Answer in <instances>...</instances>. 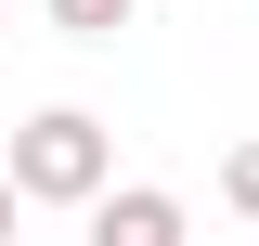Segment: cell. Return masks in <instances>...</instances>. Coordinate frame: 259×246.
<instances>
[{"label": "cell", "instance_id": "obj_1", "mask_svg": "<svg viewBox=\"0 0 259 246\" xmlns=\"http://www.w3.org/2000/svg\"><path fill=\"white\" fill-rule=\"evenodd\" d=\"M13 182H26V208H91V194H117V130L91 104H39L13 130Z\"/></svg>", "mask_w": 259, "mask_h": 246}, {"label": "cell", "instance_id": "obj_2", "mask_svg": "<svg viewBox=\"0 0 259 246\" xmlns=\"http://www.w3.org/2000/svg\"><path fill=\"white\" fill-rule=\"evenodd\" d=\"M91 246H194V220H182V194L168 182H117V194H91Z\"/></svg>", "mask_w": 259, "mask_h": 246}, {"label": "cell", "instance_id": "obj_3", "mask_svg": "<svg viewBox=\"0 0 259 246\" xmlns=\"http://www.w3.org/2000/svg\"><path fill=\"white\" fill-rule=\"evenodd\" d=\"M39 13H52L65 39H91V52H104L117 26H143V0H39Z\"/></svg>", "mask_w": 259, "mask_h": 246}, {"label": "cell", "instance_id": "obj_4", "mask_svg": "<svg viewBox=\"0 0 259 246\" xmlns=\"http://www.w3.org/2000/svg\"><path fill=\"white\" fill-rule=\"evenodd\" d=\"M221 208H233V220H259V143H233V155H221Z\"/></svg>", "mask_w": 259, "mask_h": 246}, {"label": "cell", "instance_id": "obj_5", "mask_svg": "<svg viewBox=\"0 0 259 246\" xmlns=\"http://www.w3.org/2000/svg\"><path fill=\"white\" fill-rule=\"evenodd\" d=\"M13 208H26V182H13V155H0V246H13Z\"/></svg>", "mask_w": 259, "mask_h": 246}, {"label": "cell", "instance_id": "obj_6", "mask_svg": "<svg viewBox=\"0 0 259 246\" xmlns=\"http://www.w3.org/2000/svg\"><path fill=\"white\" fill-rule=\"evenodd\" d=\"M0 13H13V0H0Z\"/></svg>", "mask_w": 259, "mask_h": 246}]
</instances>
